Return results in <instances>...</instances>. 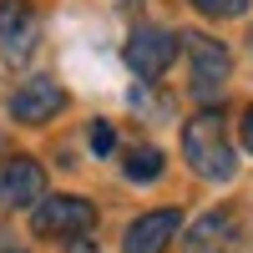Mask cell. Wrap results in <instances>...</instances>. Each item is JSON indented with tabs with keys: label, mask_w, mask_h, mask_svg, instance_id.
<instances>
[{
	"label": "cell",
	"mask_w": 253,
	"mask_h": 253,
	"mask_svg": "<svg viewBox=\"0 0 253 253\" xmlns=\"http://www.w3.org/2000/svg\"><path fill=\"white\" fill-rule=\"evenodd\" d=\"M0 51L10 66H26V56L36 51V15L26 10V0H0Z\"/></svg>",
	"instance_id": "cell-7"
},
{
	"label": "cell",
	"mask_w": 253,
	"mask_h": 253,
	"mask_svg": "<svg viewBox=\"0 0 253 253\" xmlns=\"http://www.w3.org/2000/svg\"><path fill=\"white\" fill-rule=\"evenodd\" d=\"M187 253H233L238 248V223L223 213V208H213V213H203L193 228H187Z\"/></svg>",
	"instance_id": "cell-9"
},
{
	"label": "cell",
	"mask_w": 253,
	"mask_h": 253,
	"mask_svg": "<svg viewBox=\"0 0 253 253\" xmlns=\"http://www.w3.org/2000/svg\"><path fill=\"white\" fill-rule=\"evenodd\" d=\"M61 107H66V91L56 86L51 76H31V81H20V91L10 96V117L15 122H51Z\"/></svg>",
	"instance_id": "cell-6"
},
{
	"label": "cell",
	"mask_w": 253,
	"mask_h": 253,
	"mask_svg": "<svg viewBox=\"0 0 253 253\" xmlns=\"http://www.w3.org/2000/svg\"><path fill=\"white\" fill-rule=\"evenodd\" d=\"M182 157L208 182H228L238 172V157H233V147H228V126H223L218 112H198L182 126Z\"/></svg>",
	"instance_id": "cell-1"
},
{
	"label": "cell",
	"mask_w": 253,
	"mask_h": 253,
	"mask_svg": "<svg viewBox=\"0 0 253 253\" xmlns=\"http://www.w3.org/2000/svg\"><path fill=\"white\" fill-rule=\"evenodd\" d=\"M122 56H126V66H132L142 81H157L167 66H172V56H177V36L162 31V26H137Z\"/></svg>",
	"instance_id": "cell-4"
},
{
	"label": "cell",
	"mask_w": 253,
	"mask_h": 253,
	"mask_svg": "<svg viewBox=\"0 0 253 253\" xmlns=\"http://www.w3.org/2000/svg\"><path fill=\"white\" fill-rule=\"evenodd\" d=\"M193 5H198L203 15H213V20H233V15L248 10V0H193Z\"/></svg>",
	"instance_id": "cell-11"
},
{
	"label": "cell",
	"mask_w": 253,
	"mask_h": 253,
	"mask_svg": "<svg viewBox=\"0 0 253 253\" xmlns=\"http://www.w3.org/2000/svg\"><path fill=\"white\" fill-rule=\"evenodd\" d=\"M177 228H182V213H177V208H157V213H142L132 228H126L122 248H126V253H162L167 243L177 238Z\"/></svg>",
	"instance_id": "cell-8"
},
{
	"label": "cell",
	"mask_w": 253,
	"mask_h": 253,
	"mask_svg": "<svg viewBox=\"0 0 253 253\" xmlns=\"http://www.w3.org/2000/svg\"><path fill=\"white\" fill-rule=\"evenodd\" d=\"M41 193H46L41 162H31V157H5V162H0V208L41 203Z\"/></svg>",
	"instance_id": "cell-5"
},
{
	"label": "cell",
	"mask_w": 253,
	"mask_h": 253,
	"mask_svg": "<svg viewBox=\"0 0 253 253\" xmlns=\"http://www.w3.org/2000/svg\"><path fill=\"white\" fill-rule=\"evenodd\" d=\"M91 223H96V208L86 198H41L31 213V228L41 238H71V233H86Z\"/></svg>",
	"instance_id": "cell-3"
},
{
	"label": "cell",
	"mask_w": 253,
	"mask_h": 253,
	"mask_svg": "<svg viewBox=\"0 0 253 253\" xmlns=\"http://www.w3.org/2000/svg\"><path fill=\"white\" fill-rule=\"evenodd\" d=\"M187 61H193V91L198 101H218L228 76H233V56H228L223 41L213 36H187Z\"/></svg>",
	"instance_id": "cell-2"
},
{
	"label": "cell",
	"mask_w": 253,
	"mask_h": 253,
	"mask_svg": "<svg viewBox=\"0 0 253 253\" xmlns=\"http://www.w3.org/2000/svg\"><path fill=\"white\" fill-rule=\"evenodd\" d=\"M243 147H248V152H253V107L243 112Z\"/></svg>",
	"instance_id": "cell-13"
},
{
	"label": "cell",
	"mask_w": 253,
	"mask_h": 253,
	"mask_svg": "<svg viewBox=\"0 0 253 253\" xmlns=\"http://www.w3.org/2000/svg\"><path fill=\"white\" fill-rule=\"evenodd\" d=\"M126 177L132 182H157L162 177V152L157 147H137V152L126 157Z\"/></svg>",
	"instance_id": "cell-10"
},
{
	"label": "cell",
	"mask_w": 253,
	"mask_h": 253,
	"mask_svg": "<svg viewBox=\"0 0 253 253\" xmlns=\"http://www.w3.org/2000/svg\"><path fill=\"white\" fill-rule=\"evenodd\" d=\"M112 147H117V132H112L107 122H96V126H91V152H101V157H107Z\"/></svg>",
	"instance_id": "cell-12"
}]
</instances>
